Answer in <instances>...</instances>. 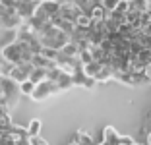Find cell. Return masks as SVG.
Listing matches in <instances>:
<instances>
[{
  "label": "cell",
  "mask_w": 151,
  "mask_h": 145,
  "mask_svg": "<svg viewBox=\"0 0 151 145\" xmlns=\"http://www.w3.org/2000/svg\"><path fill=\"white\" fill-rule=\"evenodd\" d=\"M120 145H136V141L130 136H120Z\"/></svg>",
  "instance_id": "25"
},
{
  "label": "cell",
  "mask_w": 151,
  "mask_h": 145,
  "mask_svg": "<svg viewBox=\"0 0 151 145\" xmlns=\"http://www.w3.org/2000/svg\"><path fill=\"white\" fill-rule=\"evenodd\" d=\"M147 145H151V132L147 134Z\"/></svg>",
  "instance_id": "27"
},
{
  "label": "cell",
  "mask_w": 151,
  "mask_h": 145,
  "mask_svg": "<svg viewBox=\"0 0 151 145\" xmlns=\"http://www.w3.org/2000/svg\"><path fill=\"white\" fill-rule=\"evenodd\" d=\"M81 14H83V8L78 6L74 0H64V2H60V16H62L64 19L76 23V19L80 18Z\"/></svg>",
  "instance_id": "6"
},
{
  "label": "cell",
  "mask_w": 151,
  "mask_h": 145,
  "mask_svg": "<svg viewBox=\"0 0 151 145\" xmlns=\"http://www.w3.org/2000/svg\"><path fill=\"white\" fill-rule=\"evenodd\" d=\"M41 54L47 56V58H50V60H56L58 54H60V50H58V48H50V47H43L41 48Z\"/></svg>",
  "instance_id": "19"
},
{
  "label": "cell",
  "mask_w": 151,
  "mask_h": 145,
  "mask_svg": "<svg viewBox=\"0 0 151 145\" xmlns=\"http://www.w3.org/2000/svg\"><path fill=\"white\" fill-rule=\"evenodd\" d=\"M136 145H138V143H136Z\"/></svg>",
  "instance_id": "32"
},
{
  "label": "cell",
  "mask_w": 151,
  "mask_h": 145,
  "mask_svg": "<svg viewBox=\"0 0 151 145\" xmlns=\"http://www.w3.org/2000/svg\"><path fill=\"white\" fill-rule=\"evenodd\" d=\"M58 14H60V2L58 0H41L35 8V16L47 19V22H50Z\"/></svg>",
  "instance_id": "5"
},
{
  "label": "cell",
  "mask_w": 151,
  "mask_h": 145,
  "mask_svg": "<svg viewBox=\"0 0 151 145\" xmlns=\"http://www.w3.org/2000/svg\"><path fill=\"white\" fill-rule=\"evenodd\" d=\"M76 141H78V143H81V145H99L93 137L85 132V130H78V132H76Z\"/></svg>",
  "instance_id": "12"
},
{
  "label": "cell",
  "mask_w": 151,
  "mask_h": 145,
  "mask_svg": "<svg viewBox=\"0 0 151 145\" xmlns=\"http://www.w3.org/2000/svg\"><path fill=\"white\" fill-rule=\"evenodd\" d=\"M2 134H4V132H2V130H0V137H2Z\"/></svg>",
  "instance_id": "30"
},
{
  "label": "cell",
  "mask_w": 151,
  "mask_h": 145,
  "mask_svg": "<svg viewBox=\"0 0 151 145\" xmlns=\"http://www.w3.org/2000/svg\"><path fill=\"white\" fill-rule=\"evenodd\" d=\"M31 2H37V4H39V2H41V0H31Z\"/></svg>",
  "instance_id": "29"
},
{
  "label": "cell",
  "mask_w": 151,
  "mask_h": 145,
  "mask_svg": "<svg viewBox=\"0 0 151 145\" xmlns=\"http://www.w3.org/2000/svg\"><path fill=\"white\" fill-rule=\"evenodd\" d=\"M29 79H31V81H35V83H41L43 79H47V70H45V68H33Z\"/></svg>",
  "instance_id": "16"
},
{
  "label": "cell",
  "mask_w": 151,
  "mask_h": 145,
  "mask_svg": "<svg viewBox=\"0 0 151 145\" xmlns=\"http://www.w3.org/2000/svg\"><path fill=\"white\" fill-rule=\"evenodd\" d=\"M0 81H2V89H4V95H6V101H8V108L12 110L14 106L18 105V99H19V83L14 81L12 78H4L0 75Z\"/></svg>",
  "instance_id": "4"
},
{
  "label": "cell",
  "mask_w": 151,
  "mask_h": 145,
  "mask_svg": "<svg viewBox=\"0 0 151 145\" xmlns=\"http://www.w3.org/2000/svg\"><path fill=\"white\" fill-rule=\"evenodd\" d=\"M29 145H49V143L41 136H33V137H29Z\"/></svg>",
  "instance_id": "24"
},
{
  "label": "cell",
  "mask_w": 151,
  "mask_h": 145,
  "mask_svg": "<svg viewBox=\"0 0 151 145\" xmlns=\"http://www.w3.org/2000/svg\"><path fill=\"white\" fill-rule=\"evenodd\" d=\"M27 134H29V137L39 136V134H41V120L39 118H33L31 122H29V126H27Z\"/></svg>",
  "instance_id": "17"
},
{
  "label": "cell",
  "mask_w": 151,
  "mask_h": 145,
  "mask_svg": "<svg viewBox=\"0 0 151 145\" xmlns=\"http://www.w3.org/2000/svg\"><path fill=\"white\" fill-rule=\"evenodd\" d=\"M101 145H120V134L112 126H107L103 130V139Z\"/></svg>",
  "instance_id": "9"
},
{
  "label": "cell",
  "mask_w": 151,
  "mask_h": 145,
  "mask_svg": "<svg viewBox=\"0 0 151 145\" xmlns=\"http://www.w3.org/2000/svg\"><path fill=\"white\" fill-rule=\"evenodd\" d=\"M35 8H37V2H31V0H18V6H16V10L23 18V22L35 14Z\"/></svg>",
  "instance_id": "8"
},
{
  "label": "cell",
  "mask_w": 151,
  "mask_h": 145,
  "mask_svg": "<svg viewBox=\"0 0 151 145\" xmlns=\"http://www.w3.org/2000/svg\"><path fill=\"white\" fill-rule=\"evenodd\" d=\"M80 60H81V64H89V62H93V54H91L89 47L80 50Z\"/></svg>",
  "instance_id": "20"
},
{
  "label": "cell",
  "mask_w": 151,
  "mask_h": 145,
  "mask_svg": "<svg viewBox=\"0 0 151 145\" xmlns=\"http://www.w3.org/2000/svg\"><path fill=\"white\" fill-rule=\"evenodd\" d=\"M16 39L18 41H22L23 45H25L31 52H41V48H43V43H41V39H39V35H37L35 31L29 27V23L27 22H23L22 25L16 29Z\"/></svg>",
  "instance_id": "2"
},
{
  "label": "cell",
  "mask_w": 151,
  "mask_h": 145,
  "mask_svg": "<svg viewBox=\"0 0 151 145\" xmlns=\"http://www.w3.org/2000/svg\"><path fill=\"white\" fill-rule=\"evenodd\" d=\"M80 45L76 43V41H70V43H66L62 48H60V52L66 54V56H80Z\"/></svg>",
  "instance_id": "11"
},
{
  "label": "cell",
  "mask_w": 151,
  "mask_h": 145,
  "mask_svg": "<svg viewBox=\"0 0 151 145\" xmlns=\"http://www.w3.org/2000/svg\"><path fill=\"white\" fill-rule=\"evenodd\" d=\"M74 2L78 6H81V8H83V12H89V10H91V6L95 4L93 0H74Z\"/></svg>",
  "instance_id": "22"
},
{
  "label": "cell",
  "mask_w": 151,
  "mask_h": 145,
  "mask_svg": "<svg viewBox=\"0 0 151 145\" xmlns=\"http://www.w3.org/2000/svg\"><path fill=\"white\" fill-rule=\"evenodd\" d=\"M103 68V64L101 62H97V60H93V62H89V64H83V72L87 75H91V78H95L97 75V72Z\"/></svg>",
  "instance_id": "15"
},
{
  "label": "cell",
  "mask_w": 151,
  "mask_h": 145,
  "mask_svg": "<svg viewBox=\"0 0 151 145\" xmlns=\"http://www.w3.org/2000/svg\"><path fill=\"white\" fill-rule=\"evenodd\" d=\"M89 16H91V19H95V22H105V19H107V16H109V10L105 8L101 2H99V4H93V6H91Z\"/></svg>",
  "instance_id": "10"
},
{
  "label": "cell",
  "mask_w": 151,
  "mask_h": 145,
  "mask_svg": "<svg viewBox=\"0 0 151 145\" xmlns=\"http://www.w3.org/2000/svg\"><path fill=\"white\" fill-rule=\"evenodd\" d=\"M149 0H130V8L132 10H136V12H139V14H145V12H149Z\"/></svg>",
  "instance_id": "14"
},
{
  "label": "cell",
  "mask_w": 151,
  "mask_h": 145,
  "mask_svg": "<svg viewBox=\"0 0 151 145\" xmlns=\"http://www.w3.org/2000/svg\"><path fill=\"white\" fill-rule=\"evenodd\" d=\"M33 64L31 62H23V64H16L12 70V74H10V78L14 79V81H18V83H22V81H25V79H29V75H31V70H33Z\"/></svg>",
  "instance_id": "7"
},
{
  "label": "cell",
  "mask_w": 151,
  "mask_h": 145,
  "mask_svg": "<svg viewBox=\"0 0 151 145\" xmlns=\"http://www.w3.org/2000/svg\"><path fill=\"white\" fill-rule=\"evenodd\" d=\"M2 54H4L6 62H12V64H23V62H31V58H33L35 52H31L22 41L14 39V41H10L8 45L2 47Z\"/></svg>",
  "instance_id": "1"
},
{
  "label": "cell",
  "mask_w": 151,
  "mask_h": 145,
  "mask_svg": "<svg viewBox=\"0 0 151 145\" xmlns=\"http://www.w3.org/2000/svg\"><path fill=\"white\" fill-rule=\"evenodd\" d=\"M35 87H37L35 81H31V79H25V81H22V83H19V93H22L23 97H31L33 91H35Z\"/></svg>",
  "instance_id": "13"
},
{
  "label": "cell",
  "mask_w": 151,
  "mask_h": 145,
  "mask_svg": "<svg viewBox=\"0 0 151 145\" xmlns=\"http://www.w3.org/2000/svg\"><path fill=\"white\" fill-rule=\"evenodd\" d=\"M118 2H120V0H101V4L105 6L109 12H112V10L116 8V4H118Z\"/></svg>",
  "instance_id": "23"
},
{
  "label": "cell",
  "mask_w": 151,
  "mask_h": 145,
  "mask_svg": "<svg viewBox=\"0 0 151 145\" xmlns=\"http://www.w3.org/2000/svg\"><path fill=\"white\" fill-rule=\"evenodd\" d=\"M4 62V54H2V47H0V64Z\"/></svg>",
  "instance_id": "26"
},
{
  "label": "cell",
  "mask_w": 151,
  "mask_h": 145,
  "mask_svg": "<svg viewBox=\"0 0 151 145\" xmlns=\"http://www.w3.org/2000/svg\"><path fill=\"white\" fill-rule=\"evenodd\" d=\"M0 145H16V137H14L12 134L4 132V134H2V137H0Z\"/></svg>",
  "instance_id": "21"
},
{
  "label": "cell",
  "mask_w": 151,
  "mask_h": 145,
  "mask_svg": "<svg viewBox=\"0 0 151 145\" xmlns=\"http://www.w3.org/2000/svg\"><path fill=\"white\" fill-rule=\"evenodd\" d=\"M91 22H93V19H91L89 12H83L80 18L76 19V25H78V27H89V25H91Z\"/></svg>",
  "instance_id": "18"
},
{
  "label": "cell",
  "mask_w": 151,
  "mask_h": 145,
  "mask_svg": "<svg viewBox=\"0 0 151 145\" xmlns=\"http://www.w3.org/2000/svg\"><path fill=\"white\" fill-rule=\"evenodd\" d=\"M149 83H151V75H149Z\"/></svg>",
  "instance_id": "31"
},
{
  "label": "cell",
  "mask_w": 151,
  "mask_h": 145,
  "mask_svg": "<svg viewBox=\"0 0 151 145\" xmlns=\"http://www.w3.org/2000/svg\"><path fill=\"white\" fill-rule=\"evenodd\" d=\"M56 93H62V89L58 87L56 81H52V79L47 78V79H43L41 83H37L31 99L33 101H45V99H49L50 95H56Z\"/></svg>",
  "instance_id": "3"
},
{
  "label": "cell",
  "mask_w": 151,
  "mask_h": 145,
  "mask_svg": "<svg viewBox=\"0 0 151 145\" xmlns=\"http://www.w3.org/2000/svg\"><path fill=\"white\" fill-rule=\"evenodd\" d=\"M68 145H81V143H78V141L74 139V141H72V143H68Z\"/></svg>",
  "instance_id": "28"
}]
</instances>
